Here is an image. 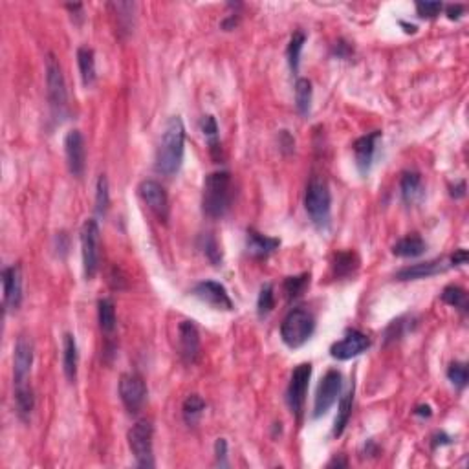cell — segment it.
<instances>
[{"label": "cell", "mask_w": 469, "mask_h": 469, "mask_svg": "<svg viewBox=\"0 0 469 469\" xmlns=\"http://www.w3.org/2000/svg\"><path fill=\"white\" fill-rule=\"evenodd\" d=\"M185 127L178 116H173L164 127L156 150V171L164 176H175L184 164Z\"/></svg>", "instance_id": "1"}, {"label": "cell", "mask_w": 469, "mask_h": 469, "mask_svg": "<svg viewBox=\"0 0 469 469\" xmlns=\"http://www.w3.org/2000/svg\"><path fill=\"white\" fill-rule=\"evenodd\" d=\"M233 202V178L228 171H215L203 182L202 209L209 218H222Z\"/></svg>", "instance_id": "2"}, {"label": "cell", "mask_w": 469, "mask_h": 469, "mask_svg": "<svg viewBox=\"0 0 469 469\" xmlns=\"http://www.w3.org/2000/svg\"><path fill=\"white\" fill-rule=\"evenodd\" d=\"M305 208L315 228L326 229L330 226L332 213V194L329 184L321 176H312L306 185Z\"/></svg>", "instance_id": "3"}, {"label": "cell", "mask_w": 469, "mask_h": 469, "mask_svg": "<svg viewBox=\"0 0 469 469\" xmlns=\"http://www.w3.org/2000/svg\"><path fill=\"white\" fill-rule=\"evenodd\" d=\"M314 314L306 308H291L281 324V339L288 349H299L314 335Z\"/></svg>", "instance_id": "4"}, {"label": "cell", "mask_w": 469, "mask_h": 469, "mask_svg": "<svg viewBox=\"0 0 469 469\" xmlns=\"http://www.w3.org/2000/svg\"><path fill=\"white\" fill-rule=\"evenodd\" d=\"M81 253L85 277L94 279L101 261V233L96 218H88L81 228Z\"/></svg>", "instance_id": "5"}, {"label": "cell", "mask_w": 469, "mask_h": 469, "mask_svg": "<svg viewBox=\"0 0 469 469\" xmlns=\"http://www.w3.org/2000/svg\"><path fill=\"white\" fill-rule=\"evenodd\" d=\"M152 436H154V427L149 420L136 421L129 431V447L134 455L138 468H154Z\"/></svg>", "instance_id": "6"}, {"label": "cell", "mask_w": 469, "mask_h": 469, "mask_svg": "<svg viewBox=\"0 0 469 469\" xmlns=\"http://www.w3.org/2000/svg\"><path fill=\"white\" fill-rule=\"evenodd\" d=\"M46 87H48L50 107L55 116H63L68 105L66 81H64L63 68L54 54L46 55Z\"/></svg>", "instance_id": "7"}, {"label": "cell", "mask_w": 469, "mask_h": 469, "mask_svg": "<svg viewBox=\"0 0 469 469\" xmlns=\"http://www.w3.org/2000/svg\"><path fill=\"white\" fill-rule=\"evenodd\" d=\"M310 376H312V365L310 363H301L299 367H295V370L291 373L290 385H288V391H286V402H288L290 411L297 418H301L303 409H305Z\"/></svg>", "instance_id": "8"}, {"label": "cell", "mask_w": 469, "mask_h": 469, "mask_svg": "<svg viewBox=\"0 0 469 469\" xmlns=\"http://www.w3.org/2000/svg\"><path fill=\"white\" fill-rule=\"evenodd\" d=\"M341 387H343V376L339 370H329L321 380L317 392H315V402H314V416L326 414L330 411V407L338 402L339 394H341Z\"/></svg>", "instance_id": "9"}, {"label": "cell", "mask_w": 469, "mask_h": 469, "mask_svg": "<svg viewBox=\"0 0 469 469\" xmlns=\"http://www.w3.org/2000/svg\"><path fill=\"white\" fill-rule=\"evenodd\" d=\"M120 396L129 412H138L147 400V385L140 374H123L120 380Z\"/></svg>", "instance_id": "10"}, {"label": "cell", "mask_w": 469, "mask_h": 469, "mask_svg": "<svg viewBox=\"0 0 469 469\" xmlns=\"http://www.w3.org/2000/svg\"><path fill=\"white\" fill-rule=\"evenodd\" d=\"M138 193H140L141 200L149 205L150 211L165 222L169 217V199H167V193L161 184H158L156 180H143L138 185Z\"/></svg>", "instance_id": "11"}, {"label": "cell", "mask_w": 469, "mask_h": 469, "mask_svg": "<svg viewBox=\"0 0 469 469\" xmlns=\"http://www.w3.org/2000/svg\"><path fill=\"white\" fill-rule=\"evenodd\" d=\"M64 152H66L68 169L75 178H81L87 167V147L85 138L79 131H70L64 138Z\"/></svg>", "instance_id": "12"}, {"label": "cell", "mask_w": 469, "mask_h": 469, "mask_svg": "<svg viewBox=\"0 0 469 469\" xmlns=\"http://www.w3.org/2000/svg\"><path fill=\"white\" fill-rule=\"evenodd\" d=\"M368 347H370V338L368 335H365L359 330H350L341 341L332 345L330 356L334 359H339V361H347V359H352L365 352Z\"/></svg>", "instance_id": "13"}, {"label": "cell", "mask_w": 469, "mask_h": 469, "mask_svg": "<svg viewBox=\"0 0 469 469\" xmlns=\"http://www.w3.org/2000/svg\"><path fill=\"white\" fill-rule=\"evenodd\" d=\"M193 295L217 310H233V301L226 286L217 281H202L193 288Z\"/></svg>", "instance_id": "14"}, {"label": "cell", "mask_w": 469, "mask_h": 469, "mask_svg": "<svg viewBox=\"0 0 469 469\" xmlns=\"http://www.w3.org/2000/svg\"><path fill=\"white\" fill-rule=\"evenodd\" d=\"M31 365H34V343L31 339L26 335H20L15 343L13 354V380L15 385H22L28 383L29 373H31Z\"/></svg>", "instance_id": "15"}, {"label": "cell", "mask_w": 469, "mask_h": 469, "mask_svg": "<svg viewBox=\"0 0 469 469\" xmlns=\"http://www.w3.org/2000/svg\"><path fill=\"white\" fill-rule=\"evenodd\" d=\"M178 354L187 365L199 361L200 335L193 321H182L178 324Z\"/></svg>", "instance_id": "16"}, {"label": "cell", "mask_w": 469, "mask_h": 469, "mask_svg": "<svg viewBox=\"0 0 469 469\" xmlns=\"http://www.w3.org/2000/svg\"><path fill=\"white\" fill-rule=\"evenodd\" d=\"M2 286H4V306L17 310L22 303V275L19 266H8L2 270Z\"/></svg>", "instance_id": "17"}, {"label": "cell", "mask_w": 469, "mask_h": 469, "mask_svg": "<svg viewBox=\"0 0 469 469\" xmlns=\"http://www.w3.org/2000/svg\"><path fill=\"white\" fill-rule=\"evenodd\" d=\"M382 132L374 131L367 136H361L354 141V154H356V165L361 175H367L373 167L374 154H376V141L380 140Z\"/></svg>", "instance_id": "18"}, {"label": "cell", "mask_w": 469, "mask_h": 469, "mask_svg": "<svg viewBox=\"0 0 469 469\" xmlns=\"http://www.w3.org/2000/svg\"><path fill=\"white\" fill-rule=\"evenodd\" d=\"M445 270V264L442 259H436V261H427L420 262V264H412V266H407L403 270H400L396 273L398 281H416V279H427V277L438 275Z\"/></svg>", "instance_id": "19"}, {"label": "cell", "mask_w": 469, "mask_h": 469, "mask_svg": "<svg viewBox=\"0 0 469 469\" xmlns=\"http://www.w3.org/2000/svg\"><path fill=\"white\" fill-rule=\"evenodd\" d=\"M279 246H281V240H279V238L266 237V235H262V233L255 231V229H250V231H247L246 247L247 253L252 257H257V259L268 257L270 253L275 252Z\"/></svg>", "instance_id": "20"}, {"label": "cell", "mask_w": 469, "mask_h": 469, "mask_svg": "<svg viewBox=\"0 0 469 469\" xmlns=\"http://www.w3.org/2000/svg\"><path fill=\"white\" fill-rule=\"evenodd\" d=\"M400 191H402L403 202L409 203V205L421 202L424 196H426V191H424V182H421L420 173H414V171L403 173L402 180H400Z\"/></svg>", "instance_id": "21"}, {"label": "cell", "mask_w": 469, "mask_h": 469, "mask_svg": "<svg viewBox=\"0 0 469 469\" xmlns=\"http://www.w3.org/2000/svg\"><path fill=\"white\" fill-rule=\"evenodd\" d=\"M427 244L426 240L420 237V235H407L402 240H398L394 246H392V253L396 257H403V259H414V257H420L421 253H426Z\"/></svg>", "instance_id": "22"}, {"label": "cell", "mask_w": 469, "mask_h": 469, "mask_svg": "<svg viewBox=\"0 0 469 469\" xmlns=\"http://www.w3.org/2000/svg\"><path fill=\"white\" fill-rule=\"evenodd\" d=\"M78 363H79V352L78 343L72 334H64L63 341V368L66 374L68 382H75L78 377Z\"/></svg>", "instance_id": "23"}, {"label": "cell", "mask_w": 469, "mask_h": 469, "mask_svg": "<svg viewBox=\"0 0 469 469\" xmlns=\"http://www.w3.org/2000/svg\"><path fill=\"white\" fill-rule=\"evenodd\" d=\"M78 64H79V72H81V79L85 87H92L96 82V55H94V50L88 48V46H81L78 50Z\"/></svg>", "instance_id": "24"}, {"label": "cell", "mask_w": 469, "mask_h": 469, "mask_svg": "<svg viewBox=\"0 0 469 469\" xmlns=\"http://www.w3.org/2000/svg\"><path fill=\"white\" fill-rule=\"evenodd\" d=\"M15 405H17V414H19L20 420L28 421L31 412L35 409V396L34 391L29 387L28 383H22V385H15Z\"/></svg>", "instance_id": "25"}, {"label": "cell", "mask_w": 469, "mask_h": 469, "mask_svg": "<svg viewBox=\"0 0 469 469\" xmlns=\"http://www.w3.org/2000/svg\"><path fill=\"white\" fill-rule=\"evenodd\" d=\"M352 405H354V383L350 385V389L345 392V396L341 398L338 409V416H335L334 421V436H341L343 431L349 426L350 416H352Z\"/></svg>", "instance_id": "26"}, {"label": "cell", "mask_w": 469, "mask_h": 469, "mask_svg": "<svg viewBox=\"0 0 469 469\" xmlns=\"http://www.w3.org/2000/svg\"><path fill=\"white\" fill-rule=\"evenodd\" d=\"M97 319H99V329L103 334L110 335L116 330V308L110 299H99L97 303Z\"/></svg>", "instance_id": "27"}, {"label": "cell", "mask_w": 469, "mask_h": 469, "mask_svg": "<svg viewBox=\"0 0 469 469\" xmlns=\"http://www.w3.org/2000/svg\"><path fill=\"white\" fill-rule=\"evenodd\" d=\"M295 107L305 117L312 110V82L308 79H297L295 82Z\"/></svg>", "instance_id": "28"}, {"label": "cell", "mask_w": 469, "mask_h": 469, "mask_svg": "<svg viewBox=\"0 0 469 469\" xmlns=\"http://www.w3.org/2000/svg\"><path fill=\"white\" fill-rule=\"evenodd\" d=\"M203 411H205L203 398L199 396V394H191L184 402V407H182V414H184L185 424L187 426H196L200 418H202Z\"/></svg>", "instance_id": "29"}, {"label": "cell", "mask_w": 469, "mask_h": 469, "mask_svg": "<svg viewBox=\"0 0 469 469\" xmlns=\"http://www.w3.org/2000/svg\"><path fill=\"white\" fill-rule=\"evenodd\" d=\"M359 266V261L356 253L352 252H341L334 259V273L338 277H349L356 273Z\"/></svg>", "instance_id": "30"}, {"label": "cell", "mask_w": 469, "mask_h": 469, "mask_svg": "<svg viewBox=\"0 0 469 469\" xmlns=\"http://www.w3.org/2000/svg\"><path fill=\"white\" fill-rule=\"evenodd\" d=\"M442 301L447 303L449 306H455L460 312H468V294H466L464 288L460 286H447L444 291H442Z\"/></svg>", "instance_id": "31"}, {"label": "cell", "mask_w": 469, "mask_h": 469, "mask_svg": "<svg viewBox=\"0 0 469 469\" xmlns=\"http://www.w3.org/2000/svg\"><path fill=\"white\" fill-rule=\"evenodd\" d=\"M306 43V35L303 31H295L294 37L290 39L288 44V50H286V55H288V63L294 72L299 70V61H301V52H303V46Z\"/></svg>", "instance_id": "32"}, {"label": "cell", "mask_w": 469, "mask_h": 469, "mask_svg": "<svg viewBox=\"0 0 469 469\" xmlns=\"http://www.w3.org/2000/svg\"><path fill=\"white\" fill-rule=\"evenodd\" d=\"M200 247H202L203 255L208 257L209 262H211L213 266H218V264L222 262V253H220L218 242L211 233L202 235V238H200Z\"/></svg>", "instance_id": "33"}, {"label": "cell", "mask_w": 469, "mask_h": 469, "mask_svg": "<svg viewBox=\"0 0 469 469\" xmlns=\"http://www.w3.org/2000/svg\"><path fill=\"white\" fill-rule=\"evenodd\" d=\"M110 205V193H108V180L107 176L101 175L97 178L96 187V213L105 215Z\"/></svg>", "instance_id": "34"}, {"label": "cell", "mask_w": 469, "mask_h": 469, "mask_svg": "<svg viewBox=\"0 0 469 469\" xmlns=\"http://www.w3.org/2000/svg\"><path fill=\"white\" fill-rule=\"evenodd\" d=\"M200 127H202L203 136L208 138L209 149H211L213 156H217V150H220V141H218V125H217V120H215L213 116H203V120H202V123H200Z\"/></svg>", "instance_id": "35"}, {"label": "cell", "mask_w": 469, "mask_h": 469, "mask_svg": "<svg viewBox=\"0 0 469 469\" xmlns=\"http://www.w3.org/2000/svg\"><path fill=\"white\" fill-rule=\"evenodd\" d=\"M275 306V294H273V286L264 284L261 288L259 299H257V314L259 317H266L271 310Z\"/></svg>", "instance_id": "36"}, {"label": "cell", "mask_w": 469, "mask_h": 469, "mask_svg": "<svg viewBox=\"0 0 469 469\" xmlns=\"http://www.w3.org/2000/svg\"><path fill=\"white\" fill-rule=\"evenodd\" d=\"M308 282H310L308 273H303V275H297V277H288V279L284 281L286 297H288V299H295V297H299V295L306 290Z\"/></svg>", "instance_id": "37"}, {"label": "cell", "mask_w": 469, "mask_h": 469, "mask_svg": "<svg viewBox=\"0 0 469 469\" xmlns=\"http://www.w3.org/2000/svg\"><path fill=\"white\" fill-rule=\"evenodd\" d=\"M447 377H449V382L455 385L456 389H466L468 385V377H469V370L468 365L466 363H453L449 368H447Z\"/></svg>", "instance_id": "38"}, {"label": "cell", "mask_w": 469, "mask_h": 469, "mask_svg": "<svg viewBox=\"0 0 469 469\" xmlns=\"http://www.w3.org/2000/svg\"><path fill=\"white\" fill-rule=\"evenodd\" d=\"M442 10H444L442 2H416V11L424 19H435Z\"/></svg>", "instance_id": "39"}, {"label": "cell", "mask_w": 469, "mask_h": 469, "mask_svg": "<svg viewBox=\"0 0 469 469\" xmlns=\"http://www.w3.org/2000/svg\"><path fill=\"white\" fill-rule=\"evenodd\" d=\"M215 459H217V466L220 468H226L228 466V442L224 438H218L217 444H215Z\"/></svg>", "instance_id": "40"}, {"label": "cell", "mask_w": 469, "mask_h": 469, "mask_svg": "<svg viewBox=\"0 0 469 469\" xmlns=\"http://www.w3.org/2000/svg\"><path fill=\"white\" fill-rule=\"evenodd\" d=\"M462 13H464V6H462V4L445 6V15H447L451 20L460 19V17H462Z\"/></svg>", "instance_id": "41"}, {"label": "cell", "mask_w": 469, "mask_h": 469, "mask_svg": "<svg viewBox=\"0 0 469 469\" xmlns=\"http://www.w3.org/2000/svg\"><path fill=\"white\" fill-rule=\"evenodd\" d=\"M451 262H453V266H464L466 262H468V252L466 250L455 252V255L451 257Z\"/></svg>", "instance_id": "42"}, {"label": "cell", "mask_w": 469, "mask_h": 469, "mask_svg": "<svg viewBox=\"0 0 469 469\" xmlns=\"http://www.w3.org/2000/svg\"><path fill=\"white\" fill-rule=\"evenodd\" d=\"M451 196H455V199H462V196H466V184H464V182H459V185H455V187H453V191H451Z\"/></svg>", "instance_id": "43"}, {"label": "cell", "mask_w": 469, "mask_h": 469, "mask_svg": "<svg viewBox=\"0 0 469 469\" xmlns=\"http://www.w3.org/2000/svg\"><path fill=\"white\" fill-rule=\"evenodd\" d=\"M414 414L416 416H427V418H429V416H431V407L429 405L418 407V409H416V411H414Z\"/></svg>", "instance_id": "44"}, {"label": "cell", "mask_w": 469, "mask_h": 469, "mask_svg": "<svg viewBox=\"0 0 469 469\" xmlns=\"http://www.w3.org/2000/svg\"><path fill=\"white\" fill-rule=\"evenodd\" d=\"M444 444H449V436L436 435L435 436V447H436V445H444Z\"/></svg>", "instance_id": "45"}, {"label": "cell", "mask_w": 469, "mask_h": 469, "mask_svg": "<svg viewBox=\"0 0 469 469\" xmlns=\"http://www.w3.org/2000/svg\"><path fill=\"white\" fill-rule=\"evenodd\" d=\"M233 26H237V19H235V17H229V19H226L222 22L224 29H231Z\"/></svg>", "instance_id": "46"}, {"label": "cell", "mask_w": 469, "mask_h": 469, "mask_svg": "<svg viewBox=\"0 0 469 469\" xmlns=\"http://www.w3.org/2000/svg\"><path fill=\"white\" fill-rule=\"evenodd\" d=\"M330 466H347V460H338V459H334L332 460V462H330Z\"/></svg>", "instance_id": "47"}]
</instances>
